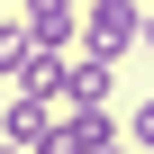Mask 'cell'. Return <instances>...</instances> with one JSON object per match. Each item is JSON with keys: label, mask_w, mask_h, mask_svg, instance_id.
Returning <instances> with one entry per match:
<instances>
[{"label": "cell", "mask_w": 154, "mask_h": 154, "mask_svg": "<svg viewBox=\"0 0 154 154\" xmlns=\"http://www.w3.org/2000/svg\"><path fill=\"white\" fill-rule=\"evenodd\" d=\"M136 36H145V9H136V0H91V18H82V54L118 63Z\"/></svg>", "instance_id": "obj_1"}, {"label": "cell", "mask_w": 154, "mask_h": 154, "mask_svg": "<svg viewBox=\"0 0 154 154\" xmlns=\"http://www.w3.org/2000/svg\"><path fill=\"white\" fill-rule=\"evenodd\" d=\"M0 136H9L18 154H45V136H54V100H45V91H9V100H0Z\"/></svg>", "instance_id": "obj_2"}, {"label": "cell", "mask_w": 154, "mask_h": 154, "mask_svg": "<svg viewBox=\"0 0 154 154\" xmlns=\"http://www.w3.org/2000/svg\"><path fill=\"white\" fill-rule=\"evenodd\" d=\"M109 91H118V63H100V54H72V63H63V91H54V109H109Z\"/></svg>", "instance_id": "obj_3"}, {"label": "cell", "mask_w": 154, "mask_h": 154, "mask_svg": "<svg viewBox=\"0 0 154 154\" xmlns=\"http://www.w3.org/2000/svg\"><path fill=\"white\" fill-rule=\"evenodd\" d=\"M18 18H27L36 45H72V36H82V9H72V0H27Z\"/></svg>", "instance_id": "obj_4"}, {"label": "cell", "mask_w": 154, "mask_h": 154, "mask_svg": "<svg viewBox=\"0 0 154 154\" xmlns=\"http://www.w3.org/2000/svg\"><path fill=\"white\" fill-rule=\"evenodd\" d=\"M127 145H136V154H154V100H145V109L127 118Z\"/></svg>", "instance_id": "obj_5"}, {"label": "cell", "mask_w": 154, "mask_h": 154, "mask_svg": "<svg viewBox=\"0 0 154 154\" xmlns=\"http://www.w3.org/2000/svg\"><path fill=\"white\" fill-rule=\"evenodd\" d=\"M91 154H136V145H127V136H109V145H91Z\"/></svg>", "instance_id": "obj_6"}, {"label": "cell", "mask_w": 154, "mask_h": 154, "mask_svg": "<svg viewBox=\"0 0 154 154\" xmlns=\"http://www.w3.org/2000/svg\"><path fill=\"white\" fill-rule=\"evenodd\" d=\"M136 45H154V9H145V36H136Z\"/></svg>", "instance_id": "obj_7"}, {"label": "cell", "mask_w": 154, "mask_h": 154, "mask_svg": "<svg viewBox=\"0 0 154 154\" xmlns=\"http://www.w3.org/2000/svg\"><path fill=\"white\" fill-rule=\"evenodd\" d=\"M0 154H18V145H9V136H0Z\"/></svg>", "instance_id": "obj_8"}]
</instances>
